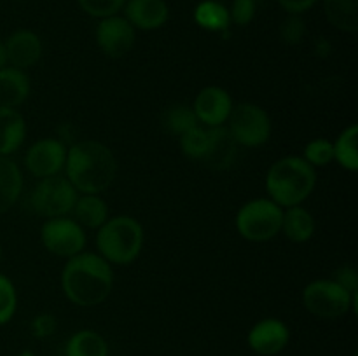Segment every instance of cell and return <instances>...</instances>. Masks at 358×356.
Returning <instances> with one entry per match:
<instances>
[{
    "mask_svg": "<svg viewBox=\"0 0 358 356\" xmlns=\"http://www.w3.org/2000/svg\"><path fill=\"white\" fill-rule=\"evenodd\" d=\"M282 230L294 243H306L315 234V218L303 206H290L283 212Z\"/></svg>",
    "mask_w": 358,
    "mask_h": 356,
    "instance_id": "obj_21",
    "label": "cell"
},
{
    "mask_svg": "<svg viewBox=\"0 0 358 356\" xmlns=\"http://www.w3.org/2000/svg\"><path fill=\"white\" fill-rule=\"evenodd\" d=\"M196 23L208 31H227L231 24L229 10L219 0H205L194 10Z\"/></svg>",
    "mask_w": 358,
    "mask_h": 356,
    "instance_id": "obj_24",
    "label": "cell"
},
{
    "mask_svg": "<svg viewBox=\"0 0 358 356\" xmlns=\"http://www.w3.org/2000/svg\"><path fill=\"white\" fill-rule=\"evenodd\" d=\"M77 191L66 177L41 178L35 188L30 194V206L35 213L45 218H56V216H65L72 212L73 205L77 201Z\"/></svg>",
    "mask_w": 358,
    "mask_h": 356,
    "instance_id": "obj_7",
    "label": "cell"
},
{
    "mask_svg": "<svg viewBox=\"0 0 358 356\" xmlns=\"http://www.w3.org/2000/svg\"><path fill=\"white\" fill-rule=\"evenodd\" d=\"M30 94V80L28 75L14 66L0 68V107L16 108L27 101Z\"/></svg>",
    "mask_w": 358,
    "mask_h": 356,
    "instance_id": "obj_17",
    "label": "cell"
},
{
    "mask_svg": "<svg viewBox=\"0 0 358 356\" xmlns=\"http://www.w3.org/2000/svg\"><path fill=\"white\" fill-rule=\"evenodd\" d=\"M317 2L318 0H278L282 9L287 10L289 14L306 13V10H310Z\"/></svg>",
    "mask_w": 358,
    "mask_h": 356,
    "instance_id": "obj_35",
    "label": "cell"
},
{
    "mask_svg": "<svg viewBox=\"0 0 358 356\" xmlns=\"http://www.w3.org/2000/svg\"><path fill=\"white\" fill-rule=\"evenodd\" d=\"M255 10H257V3L254 0H233V7L229 10L231 21L245 27L254 20Z\"/></svg>",
    "mask_w": 358,
    "mask_h": 356,
    "instance_id": "obj_32",
    "label": "cell"
},
{
    "mask_svg": "<svg viewBox=\"0 0 358 356\" xmlns=\"http://www.w3.org/2000/svg\"><path fill=\"white\" fill-rule=\"evenodd\" d=\"M358 295H352L334 279L311 281L303 292V304L313 316L324 320L345 316L350 309L357 311Z\"/></svg>",
    "mask_w": 358,
    "mask_h": 356,
    "instance_id": "obj_6",
    "label": "cell"
},
{
    "mask_svg": "<svg viewBox=\"0 0 358 356\" xmlns=\"http://www.w3.org/2000/svg\"><path fill=\"white\" fill-rule=\"evenodd\" d=\"M192 110H194L199 124H205L206 128H217L229 119L231 110H233V100L222 87L208 86L198 93Z\"/></svg>",
    "mask_w": 358,
    "mask_h": 356,
    "instance_id": "obj_12",
    "label": "cell"
},
{
    "mask_svg": "<svg viewBox=\"0 0 358 356\" xmlns=\"http://www.w3.org/2000/svg\"><path fill=\"white\" fill-rule=\"evenodd\" d=\"M20 356H35V355H34V353H30V351H24V353H21Z\"/></svg>",
    "mask_w": 358,
    "mask_h": 356,
    "instance_id": "obj_38",
    "label": "cell"
},
{
    "mask_svg": "<svg viewBox=\"0 0 358 356\" xmlns=\"http://www.w3.org/2000/svg\"><path fill=\"white\" fill-rule=\"evenodd\" d=\"M331 44H329L327 40H325L324 37L318 38L317 44H315V51H317L318 56H322V58H325V56H329V52H331Z\"/></svg>",
    "mask_w": 358,
    "mask_h": 356,
    "instance_id": "obj_36",
    "label": "cell"
},
{
    "mask_svg": "<svg viewBox=\"0 0 358 356\" xmlns=\"http://www.w3.org/2000/svg\"><path fill=\"white\" fill-rule=\"evenodd\" d=\"M329 23L341 31L355 34L358 30V0H324Z\"/></svg>",
    "mask_w": 358,
    "mask_h": 356,
    "instance_id": "obj_22",
    "label": "cell"
},
{
    "mask_svg": "<svg viewBox=\"0 0 358 356\" xmlns=\"http://www.w3.org/2000/svg\"><path fill=\"white\" fill-rule=\"evenodd\" d=\"M208 145H206V152L203 156L201 163H205V166L210 168V170H227L236 161L238 143L231 136L229 129L224 128V126L208 128Z\"/></svg>",
    "mask_w": 358,
    "mask_h": 356,
    "instance_id": "obj_15",
    "label": "cell"
},
{
    "mask_svg": "<svg viewBox=\"0 0 358 356\" xmlns=\"http://www.w3.org/2000/svg\"><path fill=\"white\" fill-rule=\"evenodd\" d=\"M304 161L313 168L327 166L334 159V145L327 138H315L304 147Z\"/></svg>",
    "mask_w": 358,
    "mask_h": 356,
    "instance_id": "obj_28",
    "label": "cell"
},
{
    "mask_svg": "<svg viewBox=\"0 0 358 356\" xmlns=\"http://www.w3.org/2000/svg\"><path fill=\"white\" fill-rule=\"evenodd\" d=\"M170 10L164 0H128L126 3V20L133 28L140 30H156L168 21Z\"/></svg>",
    "mask_w": 358,
    "mask_h": 356,
    "instance_id": "obj_16",
    "label": "cell"
},
{
    "mask_svg": "<svg viewBox=\"0 0 358 356\" xmlns=\"http://www.w3.org/2000/svg\"><path fill=\"white\" fill-rule=\"evenodd\" d=\"M66 356H108L107 341L98 332L80 330L66 342Z\"/></svg>",
    "mask_w": 358,
    "mask_h": 356,
    "instance_id": "obj_23",
    "label": "cell"
},
{
    "mask_svg": "<svg viewBox=\"0 0 358 356\" xmlns=\"http://www.w3.org/2000/svg\"><path fill=\"white\" fill-rule=\"evenodd\" d=\"M135 28L126 17L108 16L98 23L96 42L108 58H122L135 45Z\"/></svg>",
    "mask_w": 358,
    "mask_h": 356,
    "instance_id": "obj_10",
    "label": "cell"
},
{
    "mask_svg": "<svg viewBox=\"0 0 358 356\" xmlns=\"http://www.w3.org/2000/svg\"><path fill=\"white\" fill-rule=\"evenodd\" d=\"M358 126L352 124L338 136L332 145H334V159L341 164L345 170L357 171L358 170Z\"/></svg>",
    "mask_w": 358,
    "mask_h": 356,
    "instance_id": "obj_26",
    "label": "cell"
},
{
    "mask_svg": "<svg viewBox=\"0 0 358 356\" xmlns=\"http://www.w3.org/2000/svg\"><path fill=\"white\" fill-rule=\"evenodd\" d=\"M41 241L45 250L56 257H73L86 246L84 229L72 218L56 216L48 218L41 229Z\"/></svg>",
    "mask_w": 358,
    "mask_h": 356,
    "instance_id": "obj_9",
    "label": "cell"
},
{
    "mask_svg": "<svg viewBox=\"0 0 358 356\" xmlns=\"http://www.w3.org/2000/svg\"><path fill=\"white\" fill-rule=\"evenodd\" d=\"M56 328H58V321H56V318L49 313L38 314V316H35L30 323L31 335L37 339L51 337L56 332Z\"/></svg>",
    "mask_w": 358,
    "mask_h": 356,
    "instance_id": "obj_33",
    "label": "cell"
},
{
    "mask_svg": "<svg viewBox=\"0 0 358 356\" xmlns=\"http://www.w3.org/2000/svg\"><path fill=\"white\" fill-rule=\"evenodd\" d=\"M112 286H114L112 267L100 255L80 251L70 257L63 267V293L76 306H98L110 295Z\"/></svg>",
    "mask_w": 358,
    "mask_h": 356,
    "instance_id": "obj_1",
    "label": "cell"
},
{
    "mask_svg": "<svg viewBox=\"0 0 358 356\" xmlns=\"http://www.w3.org/2000/svg\"><path fill=\"white\" fill-rule=\"evenodd\" d=\"M254 2H255V3H257V6H259V3H264V2H266V0H254Z\"/></svg>",
    "mask_w": 358,
    "mask_h": 356,
    "instance_id": "obj_39",
    "label": "cell"
},
{
    "mask_svg": "<svg viewBox=\"0 0 358 356\" xmlns=\"http://www.w3.org/2000/svg\"><path fill=\"white\" fill-rule=\"evenodd\" d=\"M0 257H2V248H0Z\"/></svg>",
    "mask_w": 358,
    "mask_h": 356,
    "instance_id": "obj_40",
    "label": "cell"
},
{
    "mask_svg": "<svg viewBox=\"0 0 358 356\" xmlns=\"http://www.w3.org/2000/svg\"><path fill=\"white\" fill-rule=\"evenodd\" d=\"M66 180L83 194H100L117 175V161L107 145L96 140H83L66 149Z\"/></svg>",
    "mask_w": 358,
    "mask_h": 356,
    "instance_id": "obj_2",
    "label": "cell"
},
{
    "mask_svg": "<svg viewBox=\"0 0 358 356\" xmlns=\"http://www.w3.org/2000/svg\"><path fill=\"white\" fill-rule=\"evenodd\" d=\"M7 63L14 68L27 70L37 65L42 56V42L37 34L30 30H17L3 42Z\"/></svg>",
    "mask_w": 358,
    "mask_h": 356,
    "instance_id": "obj_14",
    "label": "cell"
},
{
    "mask_svg": "<svg viewBox=\"0 0 358 356\" xmlns=\"http://www.w3.org/2000/svg\"><path fill=\"white\" fill-rule=\"evenodd\" d=\"M248 346L261 356H275L287 348L290 341V330L282 320L266 318L255 323L248 332Z\"/></svg>",
    "mask_w": 358,
    "mask_h": 356,
    "instance_id": "obj_13",
    "label": "cell"
},
{
    "mask_svg": "<svg viewBox=\"0 0 358 356\" xmlns=\"http://www.w3.org/2000/svg\"><path fill=\"white\" fill-rule=\"evenodd\" d=\"M27 136L24 119L16 108L0 107V156L16 152Z\"/></svg>",
    "mask_w": 358,
    "mask_h": 356,
    "instance_id": "obj_18",
    "label": "cell"
},
{
    "mask_svg": "<svg viewBox=\"0 0 358 356\" xmlns=\"http://www.w3.org/2000/svg\"><path fill=\"white\" fill-rule=\"evenodd\" d=\"M208 128H203L201 124L194 126L192 129L185 131L180 136V147L182 152L189 157V159L201 161L206 152V145H208Z\"/></svg>",
    "mask_w": 358,
    "mask_h": 356,
    "instance_id": "obj_27",
    "label": "cell"
},
{
    "mask_svg": "<svg viewBox=\"0 0 358 356\" xmlns=\"http://www.w3.org/2000/svg\"><path fill=\"white\" fill-rule=\"evenodd\" d=\"M66 147L56 138H42L28 149L24 164L37 178L55 177L65 168Z\"/></svg>",
    "mask_w": 358,
    "mask_h": 356,
    "instance_id": "obj_11",
    "label": "cell"
},
{
    "mask_svg": "<svg viewBox=\"0 0 358 356\" xmlns=\"http://www.w3.org/2000/svg\"><path fill=\"white\" fill-rule=\"evenodd\" d=\"M317 185V171L303 157H282L266 175V191L278 206H299Z\"/></svg>",
    "mask_w": 358,
    "mask_h": 356,
    "instance_id": "obj_3",
    "label": "cell"
},
{
    "mask_svg": "<svg viewBox=\"0 0 358 356\" xmlns=\"http://www.w3.org/2000/svg\"><path fill=\"white\" fill-rule=\"evenodd\" d=\"M76 222L87 229H100L108 220L107 202L98 194H83L77 198L72 208Z\"/></svg>",
    "mask_w": 358,
    "mask_h": 356,
    "instance_id": "obj_20",
    "label": "cell"
},
{
    "mask_svg": "<svg viewBox=\"0 0 358 356\" xmlns=\"http://www.w3.org/2000/svg\"><path fill=\"white\" fill-rule=\"evenodd\" d=\"M229 133L238 145L261 147L271 136V119L268 112L254 103L233 107L229 119Z\"/></svg>",
    "mask_w": 358,
    "mask_h": 356,
    "instance_id": "obj_8",
    "label": "cell"
},
{
    "mask_svg": "<svg viewBox=\"0 0 358 356\" xmlns=\"http://www.w3.org/2000/svg\"><path fill=\"white\" fill-rule=\"evenodd\" d=\"M334 279L338 285H341L343 288L348 290L352 295H358V272L350 265H343V267L336 269L334 271Z\"/></svg>",
    "mask_w": 358,
    "mask_h": 356,
    "instance_id": "obj_34",
    "label": "cell"
},
{
    "mask_svg": "<svg viewBox=\"0 0 358 356\" xmlns=\"http://www.w3.org/2000/svg\"><path fill=\"white\" fill-rule=\"evenodd\" d=\"M23 191L20 168L7 156H0V215L9 212Z\"/></svg>",
    "mask_w": 358,
    "mask_h": 356,
    "instance_id": "obj_19",
    "label": "cell"
},
{
    "mask_svg": "<svg viewBox=\"0 0 358 356\" xmlns=\"http://www.w3.org/2000/svg\"><path fill=\"white\" fill-rule=\"evenodd\" d=\"M198 119H196L194 110L192 107L184 103H177L168 107L166 110L161 115V126L166 129L170 135L182 136L185 131L192 129L194 126H198Z\"/></svg>",
    "mask_w": 358,
    "mask_h": 356,
    "instance_id": "obj_25",
    "label": "cell"
},
{
    "mask_svg": "<svg viewBox=\"0 0 358 356\" xmlns=\"http://www.w3.org/2000/svg\"><path fill=\"white\" fill-rule=\"evenodd\" d=\"M16 306L17 295L13 281L7 276L0 274V325H6L13 320Z\"/></svg>",
    "mask_w": 358,
    "mask_h": 356,
    "instance_id": "obj_29",
    "label": "cell"
},
{
    "mask_svg": "<svg viewBox=\"0 0 358 356\" xmlns=\"http://www.w3.org/2000/svg\"><path fill=\"white\" fill-rule=\"evenodd\" d=\"M7 65V54H6V45H3V42L0 40V68H3V66Z\"/></svg>",
    "mask_w": 358,
    "mask_h": 356,
    "instance_id": "obj_37",
    "label": "cell"
},
{
    "mask_svg": "<svg viewBox=\"0 0 358 356\" xmlns=\"http://www.w3.org/2000/svg\"><path fill=\"white\" fill-rule=\"evenodd\" d=\"M100 257L108 264L128 265L136 260L143 246V229L133 216L119 215L108 218L96 234Z\"/></svg>",
    "mask_w": 358,
    "mask_h": 356,
    "instance_id": "obj_4",
    "label": "cell"
},
{
    "mask_svg": "<svg viewBox=\"0 0 358 356\" xmlns=\"http://www.w3.org/2000/svg\"><path fill=\"white\" fill-rule=\"evenodd\" d=\"M83 10L93 17L115 16L124 7L126 0H77Z\"/></svg>",
    "mask_w": 358,
    "mask_h": 356,
    "instance_id": "obj_30",
    "label": "cell"
},
{
    "mask_svg": "<svg viewBox=\"0 0 358 356\" xmlns=\"http://www.w3.org/2000/svg\"><path fill=\"white\" fill-rule=\"evenodd\" d=\"M306 35V23L301 17V14H289L285 21L280 27V37L285 44L297 45Z\"/></svg>",
    "mask_w": 358,
    "mask_h": 356,
    "instance_id": "obj_31",
    "label": "cell"
},
{
    "mask_svg": "<svg viewBox=\"0 0 358 356\" xmlns=\"http://www.w3.org/2000/svg\"><path fill=\"white\" fill-rule=\"evenodd\" d=\"M283 209L271 199H252L236 215V229L241 237L254 243L269 241L282 230Z\"/></svg>",
    "mask_w": 358,
    "mask_h": 356,
    "instance_id": "obj_5",
    "label": "cell"
}]
</instances>
